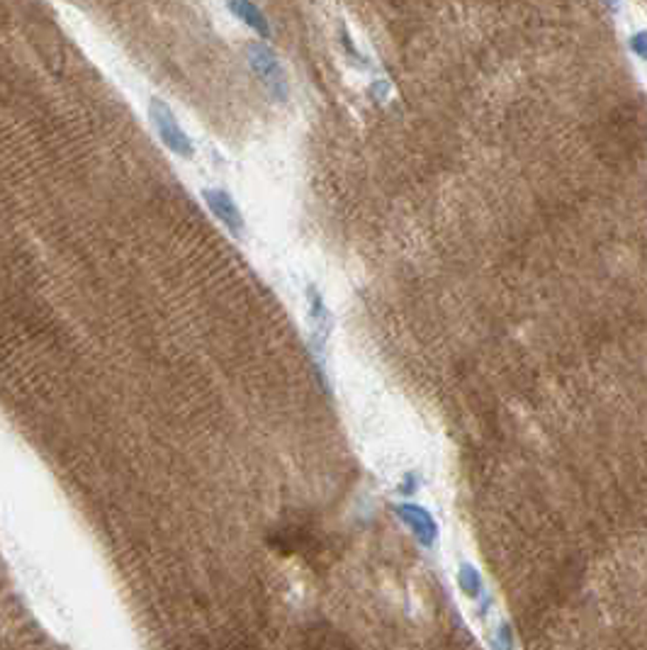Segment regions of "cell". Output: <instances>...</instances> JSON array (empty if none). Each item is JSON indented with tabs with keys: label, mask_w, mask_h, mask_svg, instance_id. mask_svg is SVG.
<instances>
[{
	"label": "cell",
	"mask_w": 647,
	"mask_h": 650,
	"mask_svg": "<svg viewBox=\"0 0 647 650\" xmlns=\"http://www.w3.org/2000/svg\"><path fill=\"white\" fill-rule=\"evenodd\" d=\"M246 59H249L251 71L260 81V86L268 90V96L273 98L276 103H287L290 83H287L285 69L277 59V54L266 42H249L246 44Z\"/></svg>",
	"instance_id": "1"
},
{
	"label": "cell",
	"mask_w": 647,
	"mask_h": 650,
	"mask_svg": "<svg viewBox=\"0 0 647 650\" xmlns=\"http://www.w3.org/2000/svg\"><path fill=\"white\" fill-rule=\"evenodd\" d=\"M149 117H151V124L158 132V139L164 141L166 149H171L175 157L192 158L195 144L188 137V132L178 124V117L173 115L171 105L161 100V98H151L149 100Z\"/></svg>",
	"instance_id": "2"
},
{
	"label": "cell",
	"mask_w": 647,
	"mask_h": 650,
	"mask_svg": "<svg viewBox=\"0 0 647 650\" xmlns=\"http://www.w3.org/2000/svg\"><path fill=\"white\" fill-rule=\"evenodd\" d=\"M202 200L208 202L209 212L232 232V236L242 239L243 232H246V222H243L242 210L236 205V200L229 195V191H225V188H205Z\"/></svg>",
	"instance_id": "3"
},
{
	"label": "cell",
	"mask_w": 647,
	"mask_h": 650,
	"mask_svg": "<svg viewBox=\"0 0 647 650\" xmlns=\"http://www.w3.org/2000/svg\"><path fill=\"white\" fill-rule=\"evenodd\" d=\"M226 5L232 10L234 18H239L242 22H246L253 32H259L260 39H268V37H270V25H268L266 15H263V10H260L253 0H229Z\"/></svg>",
	"instance_id": "4"
},
{
	"label": "cell",
	"mask_w": 647,
	"mask_h": 650,
	"mask_svg": "<svg viewBox=\"0 0 647 650\" xmlns=\"http://www.w3.org/2000/svg\"><path fill=\"white\" fill-rule=\"evenodd\" d=\"M628 49L635 54L640 61L645 59V32H643V30H640V32H635L633 37H628Z\"/></svg>",
	"instance_id": "5"
},
{
	"label": "cell",
	"mask_w": 647,
	"mask_h": 650,
	"mask_svg": "<svg viewBox=\"0 0 647 650\" xmlns=\"http://www.w3.org/2000/svg\"><path fill=\"white\" fill-rule=\"evenodd\" d=\"M389 93H392V86H389L387 81H385V79L372 81L370 96L375 98V100H380V103H385V100H387V98H389Z\"/></svg>",
	"instance_id": "6"
},
{
	"label": "cell",
	"mask_w": 647,
	"mask_h": 650,
	"mask_svg": "<svg viewBox=\"0 0 647 650\" xmlns=\"http://www.w3.org/2000/svg\"><path fill=\"white\" fill-rule=\"evenodd\" d=\"M604 5L609 10H613V13H616V10H618V5H621V0H604Z\"/></svg>",
	"instance_id": "7"
}]
</instances>
